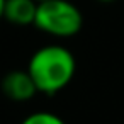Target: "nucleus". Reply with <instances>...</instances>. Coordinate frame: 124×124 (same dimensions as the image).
Segmentation results:
<instances>
[{"label": "nucleus", "instance_id": "obj_7", "mask_svg": "<svg viewBox=\"0 0 124 124\" xmlns=\"http://www.w3.org/2000/svg\"><path fill=\"white\" fill-rule=\"evenodd\" d=\"M97 2H102V4H112V2H116V0H97Z\"/></svg>", "mask_w": 124, "mask_h": 124}, {"label": "nucleus", "instance_id": "obj_1", "mask_svg": "<svg viewBox=\"0 0 124 124\" xmlns=\"http://www.w3.org/2000/svg\"><path fill=\"white\" fill-rule=\"evenodd\" d=\"M77 71L73 53L60 44L39 48L29 60L27 73L31 75L38 92L54 95L70 85Z\"/></svg>", "mask_w": 124, "mask_h": 124}, {"label": "nucleus", "instance_id": "obj_4", "mask_svg": "<svg viewBox=\"0 0 124 124\" xmlns=\"http://www.w3.org/2000/svg\"><path fill=\"white\" fill-rule=\"evenodd\" d=\"M36 10V0H5L4 19L14 26H34Z\"/></svg>", "mask_w": 124, "mask_h": 124}, {"label": "nucleus", "instance_id": "obj_8", "mask_svg": "<svg viewBox=\"0 0 124 124\" xmlns=\"http://www.w3.org/2000/svg\"><path fill=\"white\" fill-rule=\"evenodd\" d=\"M36 2H38V4H39V2H44V0H36Z\"/></svg>", "mask_w": 124, "mask_h": 124}, {"label": "nucleus", "instance_id": "obj_3", "mask_svg": "<svg viewBox=\"0 0 124 124\" xmlns=\"http://www.w3.org/2000/svg\"><path fill=\"white\" fill-rule=\"evenodd\" d=\"M4 95L14 102H26L38 93V88L27 70H12L0 82Z\"/></svg>", "mask_w": 124, "mask_h": 124}, {"label": "nucleus", "instance_id": "obj_5", "mask_svg": "<svg viewBox=\"0 0 124 124\" xmlns=\"http://www.w3.org/2000/svg\"><path fill=\"white\" fill-rule=\"evenodd\" d=\"M21 124H65V121L53 112L39 110V112H32L31 116H27Z\"/></svg>", "mask_w": 124, "mask_h": 124}, {"label": "nucleus", "instance_id": "obj_2", "mask_svg": "<svg viewBox=\"0 0 124 124\" xmlns=\"http://www.w3.org/2000/svg\"><path fill=\"white\" fill-rule=\"evenodd\" d=\"M34 26L54 38H71L82 31L83 16L68 0H44L38 4Z\"/></svg>", "mask_w": 124, "mask_h": 124}, {"label": "nucleus", "instance_id": "obj_6", "mask_svg": "<svg viewBox=\"0 0 124 124\" xmlns=\"http://www.w3.org/2000/svg\"><path fill=\"white\" fill-rule=\"evenodd\" d=\"M4 7H5V0H0V19H4Z\"/></svg>", "mask_w": 124, "mask_h": 124}]
</instances>
